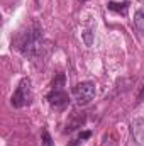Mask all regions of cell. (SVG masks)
<instances>
[{
    "label": "cell",
    "mask_w": 144,
    "mask_h": 146,
    "mask_svg": "<svg viewBox=\"0 0 144 146\" xmlns=\"http://www.w3.org/2000/svg\"><path fill=\"white\" fill-rule=\"evenodd\" d=\"M17 48L26 56H37L42 49V33L39 29H29L22 33L17 41Z\"/></svg>",
    "instance_id": "obj_1"
},
{
    "label": "cell",
    "mask_w": 144,
    "mask_h": 146,
    "mask_svg": "<svg viewBox=\"0 0 144 146\" xmlns=\"http://www.w3.org/2000/svg\"><path fill=\"white\" fill-rule=\"evenodd\" d=\"M10 102H12V106L17 107V109L26 107V106H29V104L32 102V87H31V80H29V78H24V80L19 83V87L15 88V92H14Z\"/></svg>",
    "instance_id": "obj_2"
},
{
    "label": "cell",
    "mask_w": 144,
    "mask_h": 146,
    "mask_svg": "<svg viewBox=\"0 0 144 146\" xmlns=\"http://www.w3.org/2000/svg\"><path fill=\"white\" fill-rule=\"evenodd\" d=\"M73 94H75V99L80 106H87L95 97L97 88H95V83H92V82H81L73 88Z\"/></svg>",
    "instance_id": "obj_3"
},
{
    "label": "cell",
    "mask_w": 144,
    "mask_h": 146,
    "mask_svg": "<svg viewBox=\"0 0 144 146\" xmlns=\"http://www.w3.org/2000/svg\"><path fill=\"white\" fill-rule=\"evenodd\" d=\"M48 100H49L51 106H54V107H58V109H63V107L68 106L70 97H68V94H66L63 88H53V90L48 94Z\"/></svg>",
    "instance_id": "obj_4"
},
{
    "label": "cell",
    "mask_w": 144,
    "mask_h": 146,
    "mask_svg": "<svg viewBox=\"0 0 144 146\" xmlns=\"http://www.w3.org/2000/svg\"><path fill=\"white\" fill-rule=\"evenodd\" d=\"M131 134L136 141V145L144 146V119H134L131 122Z\"/></svg>",
    "instance_id": "obj_5"
},
{
    "label": "cell",
    "mask_w": 144,
    "mask_h": 146,
    "mask_svg": "<svg viewBox=\"0 0 144 146\" xmlns=\"http://www.w3.org/2000/svg\"><path fill=\"white\" fill-rule=\"evenodd\" d=\"M107 9L115 12V14H120V15H126L127 10H129V2L124 0V2H108L107 3Z\"/></svg>",
    "instance_id": "obj_6"
},
{
    "label": "cell",
    "mask_w": 144,
    "mask_h": 146,
    "mask_svg": "<svg viewBox=\"0 0 144 146\" xmlns=\"http://www.w3.org/2000/svg\"><path fill=\"white\" fill-rule=\"evenodd\" d=\"M134 27L137 33L144 34V10H137L134 15Z\"/></svg>",
    "instance_id": "obj_7"
},
{
    "label": "cell",
    "mask_w": 144,
    "mask_h": 146,
    "mask_svg": "<svg viewBox=\"0 0 144 146\" xmlns=\"http://www.w3.org/2000/svg\"><path fill=\"white\" fill-rule=\"evenodd\" d=\"M42 145L44 146H53V141H51V136L48 131H42Z\"/></svg>",
    "instance_id": "obj_8"
},
{
    "label": "cell",
    "mask_w": 144,
    "mask_h": 146,
    "mask_svg": "<svg viewBox=\"0 0 144 146\" xmlns=\"http://www.w3.org/2000/svg\"><path fill=\"white\" fill-rule=\"evenodd\" d=\"M85 41H87V44H88V46L92 44V33H90V31H87V33H85Z\"/></svg>",
    "instance_id": "obj_9"
},
{
    "label": "cell",
    "mask_w": 144,
    "mask_h": 146,
    "mask_svg": "<svg viewBox=\"0 0 144 146\" xmlns=\"http://www.w3.org/2000/svg\"><path fill=\"white\" fill-rule=\"evenodd\" d=\"M85 138H90V133H88V131H85V133L80 134V139H85Z\"/></svg>",
    "instance_id": "obj_10"
},
{
    "label": "cell",
    "mask_w": 144,
    "mask_h": 146,
    "mask_svg": "<svg viewBox=\"0 0 144 146\" xmlns=\"http://www.w3.org/2000/svg\"><path fill=\"white\" fill-rule=\"evenodd\" d=\"M139 100H144V88H143V92H141V95H139Z\"/></svg>",
    "instance_id": "obj_11"
},
{
    "label": "cell",
    "mask_w": 144,
    "mask_h": 146,
    "mask_svg": "<svg viewBox=\"0 0 144 146\" xmlns=\"http://www.w3.org/2000/svg\"><path fill=\"white\" fill-rule=\"evenodd\" d=\"M81 2H87V0H81Z\"/></svg>",
    "instance_id": "obj_12"
}]
</instances>
